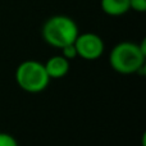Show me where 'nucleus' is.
Wrapping results in <instances>:
<instances>
[{
    "instance_id": "nucleus-4",
    "label": "nucleus",
    "mask_w": 146,
    "mask_h": 146,
    "mask_svg": "<svg viewBox=\"0 0 146 146\" xmlns=\"http://www.w3.org/2000/svg\"><path fill=\"white\" fill-rule=\"evenodd\" d=\"M74 48L77 51V56L85 59V60H96L104 53L103 38L94 32L78 33L77 38L74 40Z\"/></svg>"
},
{
    "instance_id": "nucleus-7",
    "label": "nucleus",
    "mask_w": 146,
    "mask_h": 146,
    "mask_svg": "<svg viewBox=\"0 0 146 146\" xmlns=\"http://www.w3.org/2000/svg\"><path fill=\"white\" fill-rule=\"evenodd\" d=\"M0 146H18L14 136L5 132H0Z\"/></svg>"
},
{
    "instance_id": "nucleus-6",
    "label": "nucleus",
    "mask_w": 146,
    "mask_h": 146,
    "mask_svg": "<svg viewBox=\"0 0 146 146\" xmlns=\"http://www.w3.org/2000/svg\"><path fill=\"white\" fill-rule=\"evenodd\" d=\"M100 8L110 17H119L128 12L129 0H100Z\"/></svg>"
},
{
    "instance_id": "nucleus-9",
    "label": "nucleus",
    "mask_w": 146,
    "mask_h": 146,
    "mask_svg": "<svg viewBox=\"0 0 146 146\" xmlns=\"http://www.w3.org/2000/svg\"><path fill=\"white\" fill-rule=\"evenodd\" d=\"M129 8L135 12L144 13L146 10V0H129Z\"/></svg>"
},
{
    "instance_id": "nucleus-1",
    "label": "nucleus",
    "mask_w": 146,
    "mask_h": 146,
    "mask_svg": "<svg viewBox=\"0 0 146 146\" xmlns=\"http://www.w3.org/2000/svg\"><path fill=\"white\" fill-rule=\"evenodd\" d=\"M78 33L80 31L77 23L71 17L63 14H56L48 18L41 28L42 40L48 45L56 49L73 44Z\"/></svg>"
},
{
    "instance_id": "nucleus-2",
    "label": "nucleus",
    "mask_w": 146,
    "mask_h": 146,
    "mask_svg": "<svg viewBox=\"0 0 146 146\" xmlns=\"http://www.w3.org/2000/svg\"><path fill=\"white\" fill-rule=\"evenodd\" d=\"M146 54L140 49L139 44L122 41L111 49L109 54V64L111 69L121 74L139 73L145 67Z\"/></svg>"
},
{
    "instance_id": "nucleus-8",
    "label": "nucleus",
    "mask_w": 146,
    "mask_h": 146,
    "mask_svg": "<svg viewBox=\"0 0 146 146\" xmlns=\"http://www.w3.org/2000/svg\"><path fill=\"white\" fill-rule=\"evenodd\" d=\"M60 50H62V55H63L66 59H68V60L77 58V51H76L74 44H69V45L62 48Z\"/></svg>"
},
{
    "instance_id": "nucleus-5",
    "label": "nucleus",
    "mask_w": 146,
    "mask_h": 146,
    "mask_svg": "<svg viewBox=\"0 0 146 146\" xmlns=\"http://www.w3.org/2000/svg\"><path fill=\"white\" fill-rule=\"evenodd\" d=\"M44 66H45V69L50 80H60V78L66 77L67 73L69 72V60L64 58L63 55L51 56L46 60Z\"/></svg>"
},
{
    "instance_id": "nucleus-3",
    "label": "nucleus",
    "mask_w": 146,
    "mask_h": 146,
    "mask_svg": "<svg viewBox=\"0 0 146 146\" xmlns=\"http://www.w3.org/2000/svg\"><path fill=\"white\" fill-rule=\"evenodd\" d=\"M15 81L23 91L38 94L49 86L50 77L44 63L37 60H25L15 69Z\"/></svg>"
}]
</instances>
